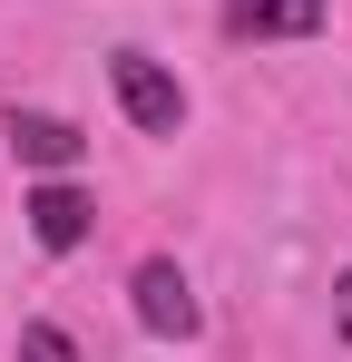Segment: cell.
Returning <instances> with one entry per match:
<instances>
[{
    "label": "cell",
    "mask_w": 352,
    "mask_h": 362,
    "mask_svg": "<svg viewBox=\"0 0 352 362\" xmlns=\"http://www.w3.org/2000/svg\"><path fill=\"white\" fill-rule=\"evenodd\" d=\"M108 78H117V108L147 127V137H176V127H186V88H176V78L147 59V49H117Z\"/></svg>",
    "instance_id": "cell-1"
},
{
    "label": "cell",
    "mask_w": 352,
    "mask_h": 362,
    "mask_svg": "<svg viewBox=\"0 0 352 362\" xmlns=\"http://www.w3.org/2000/svg\"><path fill=\"white\" fill-rule=\"evenodd\" d=\"M88 216H98V206H88V196H78V186H40V196H30V235L49 245V255H69V245H88Z\"/></svg>",
    "instance_id": "cell-5"
},
{
    "label": "cell",
    "mask_w": 352,
    "mask_h": 362,
    "mask_svg": "<svg viewBox=\"0 0 352 362\" xmlns=\"http://www.w3.org/2000/svg\"><path fill=\"white\" fill-rule=\"evenodd\" d=\"M235 40H313L323 30V0H225Z\"/></svg>",
    "instance_id": "cell-4"
},
{
    "label": "cell",
    "mask_w": 352,
    "mask_h": 362,
    "mask_svg": "<svg viewBox=\"0 0 352 362\" xmlns=\"http://www.w3.org/2000/svg\"><path fill=\"white\" fill-rule=\"evenodd\" d=\"M137 323H147L157 343H196V323H206L196 294H186V274H176L167 255H147V264H137Z\"/></svg>",
    "instance_id": "cell-2"
},
{
    "label": "cell",
    "mask_w": 352,
    "mask_h": 362,
    "mask_svg": "<svg viewBox=\"0 0 352 362\" xmlns=\"http://www.w3.org/2000/svg\"><path fill=\"white\" fill-rule=\"evenodd\" d=\"M20 362H78V343L59 323H20Z\"/></svg>",
    "instance_id": "cell-6"
},
{
    "label": "cell",
    "mask_w": 352,
    "mask_h": 362,
    "mask_svg": "<svg viewBox=\"0 0 352 362\" xmlns=\"http://www.w3.org/2000/svg\"><path fill=\"white\" fill-rule=\"evenodd\" d=\"M10 147H20V167H40V177H59V167H78V127L49 118V108H10Z\"/></svg>",
    "instance_id": "cell-3"
},
{
    "label": "cell",
    "mask_w": 352,
    "mask_h": 362,
    "mask_svg": "<svg viewBox=\"0 0 352 362\" xmlns=\"http://www.w3.org/2000/svg\"><path fill=\"white\" fill-rule=\"evenodd\" d=\"M333 294H343V333H352V274H343V284H333Z\"/></svg>",
    "instance_id": "cell-7"
}]
</instances>
